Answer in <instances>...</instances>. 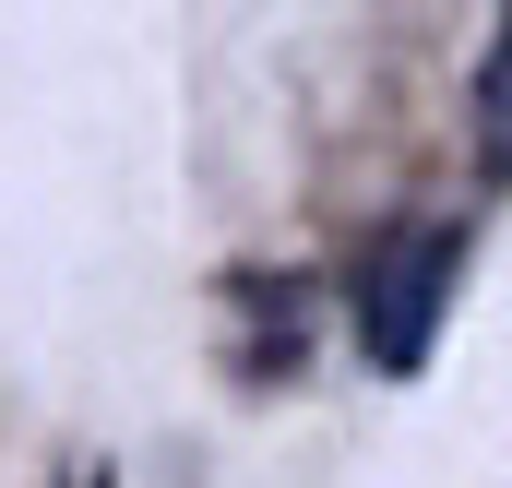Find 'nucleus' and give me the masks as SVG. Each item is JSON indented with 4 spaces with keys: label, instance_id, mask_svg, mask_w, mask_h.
I'll use <instances>...</instances> for the list:
<instances>
[{
    "label": "nucleus",
    "instance_id": "nucleus-1",
    "mask_svg": "<svg viewBox=\"0 0 512 488\" xmlns=\"http://www.w3.org/2000/svg\"><path fill=\"white\" fill-rule=\"evenodd\" d=\"M453 274H465V227H405V239H382V262H370V286H358V346H370V369H429V346H441V310H453Z\"/></svg>",
    "mask_w": 512,
    "mask_h": 488
},
{
    "label": "nucleus",
    "instance_id": "nucleus-2",
    "mask_svg": "<svg viewBox=\"0 0 512 488\" xmlns=\"http://www.w3.org/2000/svg\"><path fill=\"white\" fill-rule=\"evenodd\" d=\"M477 167L512 179V12L489 24V48H477Z\"/></svg>",
    "mask_w": 512,
    "mask_h": 488
}]
</instances>
